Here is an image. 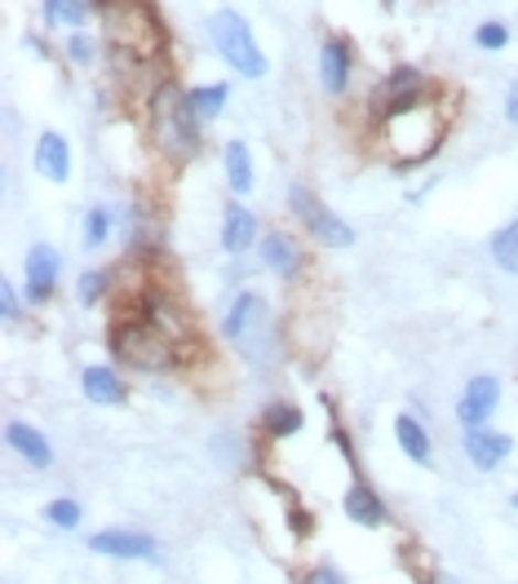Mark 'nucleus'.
Here are the masks:
<instances>
[{
  "mask_svg": "<svg viewBox=\"0 0 518 584\" xmlns=\"http://www.w3.org/2000/svg\"><path fill=\"white\" fill-rule=\"evenodd\" d=\"M147 129L160 155H169L173 164H186L199 155V116L191 107V94L177 89L173 80H160L151 102H147Z\"/></svg>",
  "mask_w": 518,
  "mask_h": 584,
  "instance_id": "1",
  "label": "nucleus"
},
{
  "mask_svg": "<svg viewBox=\"0 0 518 584\" xmlns=\"http://www.w3.org/2000/svg\"><path fill=\"white\" fill-rule=\"evenodd\" d=\"M102 36L111 54H125L133 63H155L169 50V32L147 0H107L102 6Z\"/></svg>",
  "mask_w": 518,
  "mask_h": 584,
  "instance_id": "2",
  "label": "nucleus"
},
{
  "mask_svg": "<svg viewBox=\"0 0 518 584\" xmlns=\"http://www.w3.org/2000/svg\"><path fill=\"white\" fill-rule=\"evenodd\" d=\"M386 142L390 151L403 160V164H417V160H430L434 147L443 142V116L430 107V102H412L395 116H386Z\"/></svg>",
  "mask_w": 518,
  "mask_h": 584,
  "instance_id": "3",
  "label": "nucleus"
},
{
  "mask_svg": "<svg viewBox=\"0 0 518 584\" xmlns=\"http://www.w3.org/2000/svg\"><path fill=\"white\" fill-rule=\"evenodd\" d=\"M208 41H213L217 58H222L230 72H239L244 80H262V76H267V54L257 50L252 28H248L235 10H217V14L208 19Z\"/></svg>",
  "mask_w": 518,
  "mask_h": 584,
  "instance_id": "4",
  "label": "nucleus"
},
{
  "mask_svg": "<svg viewBox=\"0 0 518 584\" xmlns=\"http://www.w3.org/2000/svg\"><path fill=\"white\" fill-rule=\"evenodd\" d=\"M271 306L257 298V292H244V298L230 306L226 315V337L239 346V355H248L252 364H262L271 355Z\"/></svg>",
  "mask_w": 518,
  "mask_h": 584,
  "instance_id": "5",
  "label": "nucleus"
},
{
  "mask_svg": "<svg viewBox=\"0 0 518 584\" xmlns=\"http://www.w3.org/2000/svg\"><path fill=\"white\" fill-rule=\"evenodd\" d=\"M111 350H116V359H125L142 372H160L173 364V342L151 324H120L111 333Z\"/></svg>",
  "mask_w": 518,
  "mask_h": 584,
  "instance_id": "6",
  "label": "nucleus"
},
{
  "mask_svg": "<svg viewBox=\"0 0 518 584\" xmlns=\"http://www.w3.org/2000/svg\"><path fill=\"white\" fill-rule=\"evenodd\" d=\"M289 204H293V213L302 217V226L324 244V248H346V244H355V230L320 199V195H311L306 186H293V195H289Z\"/></svg>",
  "mask_w": 518,
  "mask_h": 584,
  "instance_id": "7",
  "label": "nucleus"
},
{
  "mask_svg": "<svg viewBox=\"0 0 518 584\" xmlns=\"http://www.w3.org/2000/svg\"><path fill=\"white\" fill-rule=\"evenodd\" d=\"M421 94H425V76H421L417 67H395V72H390V76H381V85L373 89V111L386 120V116H395V111L412 107Z\"/></svg>",
  "mask_w": 518,
  "mask_h": 584,
  "instance_id": "8",
  "label": "nucleus"
},
{
  "mask_svg": "<svg viewBox=\"0 0 518 584\" xmlns=\"http://www.w3.org/2000/svg\"><path fill=\"white\" fill-rule=\"evenodd\" d=\"M500 408V377H474L470 386H465V394H461V403H456V421L465 425V430H474V425H487L492 421V412Z\"/></svg>",
  "mask_w": 518,
  "mask_h": 584,
  "instance_id": "9",
  "label": "nucleus"
},
{
  "mask_svg": "<svg viewBox=\"0 0 518 584\" xmlns=\"http://www.w3.org/2000/svg\"><path fill=\"white\" fill-rule=\"evenodd\" d=\"M58 252L50 244H32L28 248V302H50L54 288H58Z\"/></svg>",
  "mask_w": 518,
  "mask_h": 584,
  "instance_id": "10",
  "label": "nucleus"
},
{
  "mask_svg": "<svg viewBox=\"0 0 518 584\" xmlns=\"http://www.w3.org/2000/svg\"><path fill=\"white\" fill-rule=\"evenodd\" d=\"M89 549L107 553V558H155L160 553L155 536H147V531H98V536H89Z\"/></svg>",
  "mask_w": 518,
  "mask_h": 584,
  "instance_id": "11",
  "label": "nucleus"
},
{
  "mask_svg": "<svg viewBox=\"0 0 518 584\" xmlns=\"http://www.w3.org/2000/svg\"><path fill=\"white\" fill-rule=\"evenodd\" d=\"M514 452V439L500 434V430H487V425H474L465 430V456L478 465V469H496L505 456Z\"/></svg>",
  "mask_w": 518,
  "mask_h": 584,
  "instance_id": "12",
  "label": "nucleus"
},
{
  "mask_svg": "<svg viewBox=\"0 0 518 584\" xmlns=\"http://www.w3.org/2000/svg\"><path fill=\"white\" fill-rule=\"evenodd\" d=\"M36 173L45 177V182H67L72 177V147H67V138L63 133H41V142H36Z\"/></svg>",
  "mask_w": 518,
  "mask_h": 584,
  "instance_id": "13",
  "label": "nucleus"
},
{
  "mask_svg": "<svg viewBox=\"0 0 518 584\" xmlns=\"http://www.w3.org/2000/svg\"><path fill=\"white\" fill-rule=\"evenodd\" d=\"M320 85L328 94H346V85H350V45L337 36H328L320 50Z\"/></svg>",
  "mask_w": 518,
  "mask_h": 584,
  "instance_id": "14",
  "label": "nucleus"
},
{
  "mask_svg": "<svg viewBox=\"0 0 518 584\" xmlns=\"http://www.w3.org/2000/svg\"><path fill=\"white\" fill-rule=\"evenodd\" d=\"M6 439H10V447H14L28 465H36V469H50V465H54V447L45 443V434H41L36 425L10 421V425H6Z\"/></svg>",
  "mask_w": 518,
  "mask_h": 584,
  "instance_id": "15",
  "label": "nucleus"
},
{
  "mask_svg": "<svg viewBox=\"0 0 518 584\" xmlns=\"http://www.w3.org/2000/svg\"><path fill=\"white\" fill-rule=\"evenodd\" d=\"M262 261H267L280 279H293V274L302 270V248H298V239H293V235L271 230V235H262Z\"/></svg>",
  "mask_w": 518,
  "mask_h": 584,
  "instance_id": "16",
  "label": "nucleus"
},
{
  "mask_svg": "<svg viewBox=\"0 0 518 584\" xmlns=\"http://www.w3.org/2000/svg\"><path fill=\"white\" fill-rule=\"evenodd\" d=\"M257 239V217L244 204H226L222 213V248L226 252H248Z\"/></svg>",
  "mask_w": 518,
  "mask_h": 584,
  "instance_id": "17",
  "label": "nucleus"
},
{
  "mask_svg": "<svg viewBox=\"0 0 518 584\" xmlns=\"http://www.w3.org/2000/svg\"><path fill=\"white\" fill-rule=\"evenodd\" d=\"M342 505H346V518L359 522V527H381V522H386V505H381L377 491L364 487V483H350Z\"/></svg>",
  "mask_w": 518,
  "mask_h": 584,
  "instance_id": "18",
  "label": "nucleus"
},
{
  "mask_svg": "<svg viewBox=\"0 0 518 584\" xmlns=\"http://www.w3.org/2000/svg\"><path fill=\"white\" fill-rule=\"evenodd\" d=\"M226 182H230V191L235 195H248L252 186H257V173H252V155H248V147L235 138V142H226Z\"/></svg>",
  "mask_w": 518,
  "mask_h": 584,
  "instance_id": "19",
  "label": "nucleus"
},
{
  "mask_svg": "<svg viewBox=\"0 0 518 584\" xmlns=\"http://www.w3.org/2000/svg\"><path fill=\"white\" fill-rule=\"evenodd\" d=\"M80 386H85V399L94 403H125V381L111 368H85Z\"/></svg>",
  "mask_w": 518,
  "mask_h": 584,
  "instance_id": "20",
  "label": "nucleus"
},
{
  "mask_svg": "<svg viewBox=\"0 0 518 584\" xmlns=\"http://www.w3.org/2000/svg\"><path fill=\"white\" fill-rule=\"evenodd\" d=\"M395 439H399V447H403L408 461L430 465V434H425V425L417 417H399L395 421Z\"/></svg>",
  "mask_w": 518,
  "mask_h": 584,
  "instance_id": "21",
  "label": "nucleus"
},
{
  "mask_svg": "<svg viewBox=\"0 0 518 584\" xmlns=\"http://www.w3.org/2000/svg\"><path fill=\"white\" fill-rule=\"evenodd\" d=\"M487 252H492V261H496V266H500L505 274H518V217H514L509 226H500V230L492 235Z\"/></svg>",
  "mask_w": 518,
  "mask_h": 584,
  "instance_id": "22",
  "label": "nucleus"
},
{
  "mask_svg": "<svg viewBox=\"0 0 518 584\" xmlns=\"http://www.w3.org/2000/svg\"><path fill=\"white\" fill-rule=\"evenodd\" d=\"M89 19L85 0H45V23L50 28H80Z\"/></svg>",
  "mask_w": 518,
  "mask_h": 584,
  "instance_id": "23",
  "label": "nucleus"
},
{
  "mask_svg": "<svg viewBox=\"0 0 518 584\" xmlns=\"http://www.w3.org/2000/svg\"><path fill=\"white\" fill-rule=\"evenodd\" d=\"M226 98H230V89H226V85H199V89H191V107H195V116H199V120L222 116V111H226Z\"/></svg>",
  "mask_w": 518,
  "mask_h": 584,
  "instance_id": "24",
  "label": "nucleus"
},
{
  "mask_svg": "<svg viewBox=\"0 0 518 584\" xmlns=\"http://www.w3.org/2000/svg\"><path fill=\"white\" fill-rule=\"evenodd\" d=\"M107 235H111V213L107 208H89L85 213V248L98 252L107 244Z\"/></svg>",
  "mask_w": 518,
  "mask_h": 584,
  "instance_id": "25",
  "label": "nucleus"
},
{
  "mask_svg": "<svg viewBox=\"0 0 518 584\" xmlns=\"http://www.w3.org/2000/svg\"><path fill=\"white\" fill-rule=\"evenodd\" d=\"M267 430H271L276 439H289V434H298V430H302V412H298V408H289V403H276V408L267 412Z\"/></svg>",
  "mask_w": 518,
  "mask_h": 584,
  "instance_id": "26",
  "label": "nucleus"
},
{
  "mask_svg": "<svg viewBox=\"0 0 518 584\" xmlns=\"http://www.w3.org/2000/svg\"><path fill=\"white\" fill-rule=\"evenodd\" d=\"M45 518H50L54 527L72 531V527H80V505H76V500H67V496H58V500H50V505H45Z\"/></svg>",
  "mask_w": 518,
  "mask_h": 584,
  "instance_id": "27",
  "label": "nucleus"
},
{
  "mask_svg": "<svg viewBox=\"0 0 518 584\" xmlns=\"http://www.w3.org/2000/svg\"><path fill=\"white\" fill-rule=\"evenodd\" d=\"M474 45H478V50H487V54H496V50H505V45H509V28H505V23H478Z\"/></svg>",
  "mask_w": 518,
  "mask_h": 584,
  "instance_id": "28",
  "label": "nucleus"
},
{
  "mask_svg": "<svg viewBox=\"0 0 518 584\" xmlns=\"http://www.w3.org/2000/svg\"><path fill=\"white\" fill-rule=\"evenodd\" d=\"M107 292V274L102 270H85L80 274V283H76V298H80V306H94L98 298Z\"/></svg>",
  "mask_w": 518,
  "mask_h": 584,
  "instance_id": "29",
  "label": "nucleus"
},
{
  "mask_svg": "<svg viewBox=\"0 0 518 584\" xmlns=\"http://www.w3.org/2000/svg\"><path fill=\"white\" fill-rule=\"evenodd\" d=\"M0 315H6V324H14L19 320V288L6 279L0 283Z\"/></svg>",
  "mask_w": 518,
  "mask_h": 584,
  "instance_id": "30",
  "label": "nucleus"
},
{
  "mask_svg": "<svg viewBox=\"0 0 518 584\" xmlns=\"http://www.w3.org/2000/svg\"><path fill=\"white\" fill-rule=\"evenodd\" d=\"M67 54H72L76 63H94V41H89L85 32H76V36L67 41Z\"/></svg>",
  "mask_w": 518,
  "mask_h": 584,
  "instance_id": "31",
  "label": "nucleus"
},
{
  "mask_svg": "<svg viewBox=\"0 0 518 584\" xmlns=\"http://www.w3.org/2000/svg\"><path fill=\"white\" fill-rule=\"evenodd\" d=\"M306 584H346V575L333 571V566H315V571L306 575Z\"/></svg>",
  "mask_w": 518,
  "mask_h": 584,
  "instance_id": "32",
  "label": "nucleus"
},
{
  "mask_svg": "<svg viewBox=\"0 0 518 584\" xmlns=\"http://www.w3.org/2000/svg\"><path fill=\"white\" fill-rule=\"evenodd\" d=\"M505 120L509 125H518V80L509 85V94H505Z\"/></svg>",
  "mask_w": 518,
  "mask_h": 584,
  "instance_id": "33",
  "label": "nucleus"
},
{
  "mask_svg": "<svg viewBox=\"0 0 518 584\" xmlns=\"http://www.w3.org/2000/svg\"><path fill=\"white\" fill-rule=\"evenodd\" d=\"M514 509H518V491H514Z\"/></svg>",
  "mask_w": 518,
  "mask_h": 584,
  "instance_id": "34",
  "label": "nucleus"
},
{
  "mask_svg": "<svg viewBox=\"0 0 518 584\" xmlns=\"http://www.w3.org/2000/svg\"><path fill=\"white\" fill-rule=\"evenodd\" d=\"M102 6H107V0H102Z\"/></svg>",
  "mask_w": 518,
  "mask_h": 584,
  "instance_id": "35",
  "label": "nucleus"
}]
</instances>
